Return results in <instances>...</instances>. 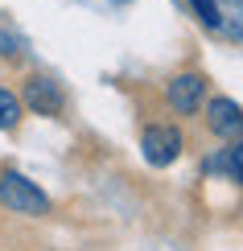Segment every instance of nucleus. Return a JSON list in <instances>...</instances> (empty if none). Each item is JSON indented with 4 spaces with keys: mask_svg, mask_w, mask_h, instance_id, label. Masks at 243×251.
<instances>
[{
    "mask_svg": "<svg viewBox=\"0 0 243 251\" xmlns=\"http://www.w3.org/2000/svg\"><path fill=\"white\" fill-rule=\"evenodd\" d=\"M0 206H4L8 214H25V218H37L50 210V198L37 190L33 181H29L25 173L17 169H4L0 173Z\"/></svg>",
    "mask_w": 243,
    "mask_h": 251,
    "instance_id": "1",
    "label": "nucleus"
},
{
    "mask_svg": "<svg viewBox=\"0 0 243 251\" xmlns=\"http://www.w3.org/2000/svg\"><path fill=\"white\" fill-rule=\"evenodd\" d=\"M21 116H25V107H21V99L13 95L8 87H0V132H13Z\"/></svg>",
    "mask_w": 243,
    "mask_h": 251,
    "instance_id": "7",
    "label": "nucleus"
},
{
    "mask_svg": "<svg viewBox=\"0 0 243 251\" xmlns=\"http://www.w3.org/2000/svg\"><path fill=\"white\" fill-rule=\"evenodd\" d=\"M140 149H144V161L157 165V169H165V165H173L177 156L186 149V132L177 128V124H149V128L140 132Z\"/></svg>",
    "mask_w": 243,
    "mask_h": 251,
    "instance_id": "3",
    "label": "nucleus"
},
{
    "mask_svg": "<svg viewBox=\"0 0 243 251\" xmlns=\"http://www.w3.org/2000/svg\"><path fill=\"white\" fill-rule=\"evenodd\" d=\"M231 144H235V149H227V173L243 185V136H239V140H231Z\"/></svg>",
    "mask_w": 243,
    "mask_h": 251,
    "instance_id": "9",
    "label": "nucleus"
},
{
    "mask_svg": "<svg viewBox=\"0 0 243 251\" xmlns=\"http://www.w3.org/2000/svg\"><path fill=\"white\" fill-rule=\"evenodd\" d=\"M0 58H21V41L0 33Z\"/></svg>",
    "mask_w": 243,
    "mask_h": 251,
    "instance_id": "10",
    "label": "nucleus"
},
{
    "mask_svg": "<svg viewBox=\"0 0 243 251\" xmlns=\"http://www.w3.org/2000/svg\"><path fill=\"white\" fill-rule=\"evenodd\" d=\"M206 128L218 136V140H239L243 136V107L227 95L206 99Z\"/></svg>",
    "mask_w": 243,
    "mask_h": 251,
    "instance_id": "5",
    "label": "nucleus"
},
{
    "mask_svg": "<svg viewBox=\"0 0 243 251\" xmlns=\"http://www.w3.org/2000/svg\"><path fill=\"white\" fill-rule=\"evenodd\" d=\"M231 41H243V0H218V29Z\"/></svg>",
    "mask_w": 243,
    "mask_h": 251,
    "instance_id": "6",
    "label": "nucleus"
},
{
    "mask_svg": "<svg viewBox=\"0 0 243 251\" xmlns=\"http://www.w3.org/2000/svg\"><path fill=\"white\" fill-rule=\"evenodd\" d=\"M206 91H210V78L202 75V70H182V75L169 78L165 99H169V107H173L177 116H194V111H202Z\"/></svg>",
    "mask_w": 243,
    "mask_h": 251,
    "instance_id": "4",
    "label": "nucleus"
},
{
    "mask_svg": "<svg viewBox=\"0 0 243 251\" xmlns=\"http://www.w3.org/2000/svg\"><path fill=\"white\" fill-rule=\"evenodd\" d=\"M21 107L37 111V116H50V120H62V111H66V91H62V82H54L50 75H25L21 82Z\"/></svg>",
    "mask_w": 243,
    "mask_h": 251,
    "instance_id": "2",
    "label": "nucleus"
},
{
    "mask_svg": "<svg viewBox=\"0 0 243 251\" xmlns=\"http://www.w3.org/2000/svg\"><path fill=\"white\" fill-rule=\"evenodd\" d=\"M186 4H189V13H194L198 25L218 29V0H186Z\"/></svg>",
    "mask_w": 243,
    "mask_h": 251,
    "instance_id": "8",
    "label": "nucleus"
}]
</instances>
